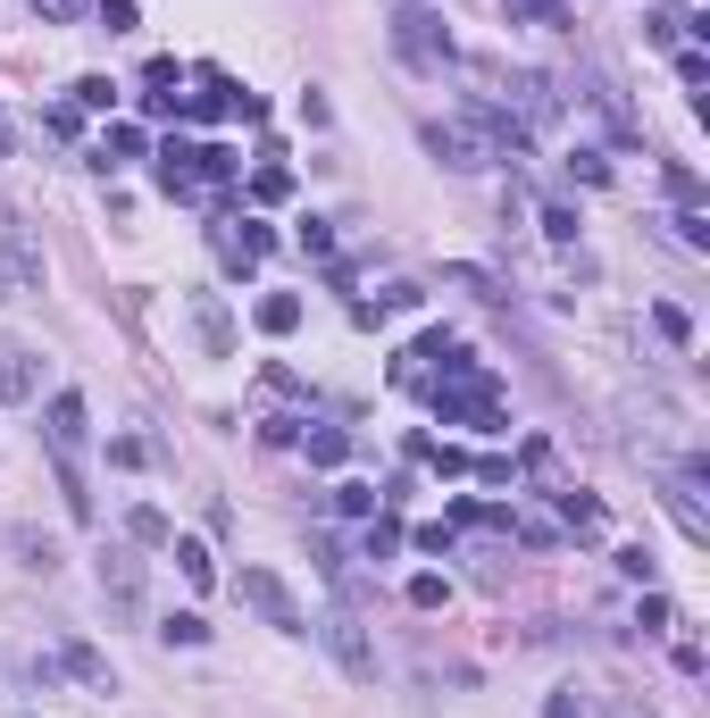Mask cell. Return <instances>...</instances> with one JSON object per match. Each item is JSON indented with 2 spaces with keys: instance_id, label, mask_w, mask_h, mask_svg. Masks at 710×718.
<instances>
[{
  "instance_id": "cell-23",
  "label": "cell",
  "mask_w": 710,
  "mask_h": 718,
  "mask_svg": "<svg viewBox=\"0 0 710 718\" xmlns=\"http://www.w3.org/2000/svg\"><path fill=\"white\" fill-rule=\"evenodd\" d=\"M401 551V518H368V560H393Z\"/></svg>"
},
{
  "instance_id": "cell-19",
  "label": "cell",
  "mask_w": 710,
  "mask_h": 718,
  "mask_svg": "<svg viewBox=\"0 0 710 718\" xmlns=\"http://www.w3.org/2000/svg\"><path fill=\"white\" fill-rule=\"evenodd\" d=\"M568 176H577V184H610V159H602L594 142H577V151H568Z\"/></svg>"
},
{
  "instance_id": "cell-16",
  "label": "cell",
  "mask_w": 710,
  "mask_h": 718,
  "mask_svg": "<svg viewBox=\"0 0 710 718\" xmlns=\"http://www.w3.org/2000/svg\"><path fill=\"white\" fill-rule=\"evenodd\" d=\"M301 326V293H268L260 302V335H293Z\"/></svg>"
},
{
  "instance_id": "cell-24",
  "label": "cell",
  "mask_w": 710,
  "mask_h": 718,
  "mask_svg": "<svg viewBox=\"0 0 710 718\" xmlns=\"http://www.w3.org/2000/svg\"><path fill=\"white\" fill-rule=\"evenodd\" d=\"M159 635H168V643H185V652H192V643H201L209 626H201V610H176V619H159Z\"/></svg>"
},
{
  "instance_id": "cell-22",
  "label": "cell",
  "mask_w": 710,
  "mask_h": 718,
  "mask_svg": "<svg viewBox=\"0 0 710 718\" xmlns=\"http://www.w3.org/2000/svg\"><path fill=\"white\" fill-rule=\"evenodd\" d=\"M126 535H134V543H168V518L143 501V510H126Z\"/></svg>"
},
{
  "instance_id": "cell-34",
  "label": "cell",
  "mask_w": 710,
  "mask_h": 718,
  "mask_svg": "<svg viewBox=\"0 0 710 718\" xmlns=\"http://www.w3.org/2000/svg\"><path fill=\"white\" fill-rule=\"evenodd\" d=\"M301 251H310V260H326V251H335V234H326V218H310V226H301Z\"/></svg>"
},
{
  "instance_id": "cell-12",
  "label": "cell",
  "mask_w": 710,
  "mask_h": 718,
  "mask_svg": "<svg viewBox=\"0 0 710 718\" xmlns=\"http://www.w3.org/2000/svg\"><path fill=\"white\" fill-rule=\"evenodd\" d=\"M192 326H201V342H209V351H234V318H226V302H218V293H201V302H192Z\"/></svg>"
},
{
  "instance_id": "cell-27",
  "label": "cell",
  "mask_w": 710,
  "mask_h": 718,
  "mask_svg": "<svg viewBox=\"0 0 710 718\" xmlns=\"http://www.w3.org/2000/svg\"><path fill=\"white\" fill-rule=\"evenodd\" d=\"M335 501H343V518H376V485H335Z\"/></svg>"
},
{
  "instance_id": "cell-18",
  "label": "cell",
  "mask_w": 710,
  "mask_h": 718,
  "mask_svg": "<svg viewBox=\"0 0 710 718\" xmlns=\"http://www.w3.org/2000/svg\"><path fill=\"white\" fill-rule=\"evenodd\" d=\"M561 527L594 535V527H602V501H594V493H561Z\"/></svg>"
},
{
  "instance_id": "cell-9",
  "label": "cell",
  "mask_w": 710,
  "mask_h": 718,
  "mask_svg": "<svg viewBox=\"0 0 710 718\" xmlns=\"http://www.w3.org/2000/svg\"><path fill=\"white\" fill-rule=\"evenodd\" d=\"M51 668H67V677H75V685H93V694H117V668L101 661V652H93L84 635H67V643H59V661H51Z\"/></svg>"
},
{
  "instance_id": "cell-8",
  "label": "cell",
  "mask_w": 710,
  "mask_h": 718,
  "mask_svg": "<svg viewBox=\"0 0 710 718\" xmlns=\"http://www.w3.org/2000/svg\"><path fill=\"white\" fill-rule=\"evenodd\" d=\"M101 602H109L117 619L143 610V560H134V551H101Z\"/></svg>"
},
{
  "instance_id": "cell-30",
  "label": "cell",
  "mask_w": 710,
  "mask_h": 718,
  "mask_svg": "<svg viewBox=\"0 0 710 718\" xmlns=\"http://www.w3.org/2000/svg\"><path fill=\"white\" fill-rule=\"evenodd\" d=\"M75 101H84V109H117V84L109 76H84V84H75Z\"/></svg>"
},
{
  "instance_id": "cell-14",
  "label": "cell",
  "mask_w": 710,
  "mask_h": 718,
  "mask_svg": "<svg viewBox=\"0 0 710 718\" xmlns=\"http://www.w3.org/2000/svg\"><path fill=\"white\" fill-rule=\"evenodd\" d=\"M168 551H176V568H185V585H209V577H218V560H209L201 535H168Z\"/></svg>"
},
{
  "instance_id": "cell-2",
  "label": "cell",
  "mask_w": 710,
  "mask_h": 718,
  "mask_svg": "<svg viewBox=\"0 0 710 718\" xmlns=\"http://www.w3.org/2000/svg\"><path fill=\"white\" fill-rule=\"evenodd\" d=\"M393 42H401V59H410V67H427V76H435V67H451V34L418 9V0H401V9H393Z\"/></svg>"
},
{
  "instance_id": "cell-20",
  "label": "cell",
  "mask_w": 710,
  "mask_h": 718,
  "mask_svg": "<svg viewBox=\"0 0 710 718\" xmlns=\"http://www.w3.org/2000/svg\"><path fill=\"white\" fill-rule=\"evenodd\" d=\"M134 151H143V134H134V126H109V142L93 151V168H117V159H134Z\"/></svg>"
},
{
  "instance_id": "cell-33",
  "label": "cell",
  "mask_w": 710,
  "mask_h": 718,
  "mask_svg": "<svg viewBox=\"0 0 710 718\" xmlns=\"http://www.w3.org/2000/svg\"><path fill=\"white\" fill-rule=\"evenodd\" d=\"M251 192H260V201H284V192H293V176H284V168H260V176H251Z\"/></svg>"
},
{
  "instance_id": "cell-7",
  "label": "cell",
  "mask_w": 710,
  "mask_h": 718,
  "mask_svg": "<svg viewBox=\"0 0 710 718\" xmlns=\"http://www.w3.org/2000/svg\"><path fill=\"white\" fill-rule=\"evenodd\" d=\"M427 151L443 159V168H493V142L477 126H443V117H435L427 126Z\"/></svg>"
},
{
  "instance_id": "cell-35",
  "label": "cell",
  "mask_w": 710,
  "mask_h": 718,
  "mask_svg": "<svg viewBox=\"0 0 710 718\" xmlns=\"http://www.w3.org/2000/svg\"><path fill=\"white\" fill-rule=\"evenodd\" d=\"M543 718H585V701L577 694H552V701H543Z\"/></svg>"
},
{
  "instance_id": "cell-32",
  "label": "cell",
  "mask_w": 710,
  "mask_h": 718,
  "mask_svg": "<svg viewBox=\"0 0 710 718\" xmlns=\"http://www.w3.org/2000/svg\"><path fill=\"white\" fill-rule=\"evenodd\" d=\"M84 9H93V0H34V18H51V25H75Z\"/></svg>"
},
{
  "instance_id": "cell-3",
  "label": "cell",
  "mask_w": 710,
  "mask_h": 718,
  "mask_svg": "<svg viewBox=\"0 0 710 718\" xmlns=\"http://www.w3.org/2000/svg\"><path fill=\"white\" fill-rule=\"evenodd\" d=\"M319 635H326V652H335V668H343L352 685H376V643H368V626H359L352 610H326Z\"/></svg>"
},
{
  "instance_id": "cell-4",
  "label": "cell",
  "mask_w": 710,
  "mask_h": 718,
  "mask_svg": "<svg viewBox=\"0 0 710 718\" xmlns=\"http://www.w3.org/2000/svg\"><path fill=\"white\" fill-rule=\"evenodd\" d=\"M702 485H710V460H686V468H669V510H677V527L693 535V543H710V501H702Z\"/></svg>"
},
{
  "instance_id": "cell-38",
  "label": "cell",
  "mask_w": 710,
  "mask_h": 718,
  "mask_svg": "<svg viewBox=\"0 0 710 718\" xmlns=\"http://www.w3.org/2000/svg\"><path fill=\"white\" fill-rule=\"evenodd\" d=\"M0 302H9V276H0Z\"/></svg>"
},
{
  "instance_id": "cell-25",
  "label": "cell",
  "mask_w": 710,
  "mask_h": 718,
  "mask_svg": "<svg viewBox=\"0 0 710 718\" xmlns=\"http://www.w3.org/2000/svg\"><path fill=\"white\" fill-rule=\"evenodd\" d=\"M543 234H552V243H577V209H568V201H543Z\"/></svg>"
},
{
  "instance_id": "cell-36",
  "label": "cell",
  "mask_w": 710,
  "mask_h": 718,
  "mask_svg": "<svg viewBox=\"0 0 710 718\" xmlns=\"http://www.w3.org/2000/svg\"><path fill=\"white\" fill-rule=\"evenodd\" d=\"M618 718H652V710H636V701H618Z\"/></svg>"
},
{
  "instance_id": "cell-29",
  "label": "cell",
  "mask_w": 710,
  "mask_h": 718,
  "mask_svg": "<svg viewBox=\"0 0 710 718\" xmlns=\"http://www.w3.org/2000/svg\"><path fill=\"white\" fill-rule=\"evenodd\" d=\"M652 326H660V335H669V342H693V318H686V309H677V302H660V309H652Z\"/></svg>"
},
{
  "instance_id": "cell-13",
  "label": "cell",
  "mask_w": 710,
  "mask_h": 718,
  "mask_svg": "<svg viewBox=\"0 0 710 718\" xmlns=\"http://www.w3.org/2000/svg\"><path fill=\"white\" fill-rule=\"evenodd\" d=\"M443 284H460V293H477V302H510V284L493 276V267H468V260H451Z\"/></svg>"
},
{
  "instance_id": "cell-26",
  "label": "cell",
  "mask_w": 710,
  "mask_h": 718,
  "mask_svg": "<svg viewBox=\"0 0 710 718\" xmlns=\"http://www.w3.org/2000/svg\"><path fill=\"white\" fill-rule=\"evenodd\" d=\"M93 18L109 25V34H134V18H143V9H134V0H93Z\"/></svg>"
},
{
  "instance_id": "cell-10",
  "label": "cell",
  "mask_w": 710,
  "mask_h": 718,
  "mask_svg": "<svg viewBox=\"0 0 710 718\" xmlns=\"http://www.w3.org/2000/svg\"><path fill=\"white\" fill-rule=\"evenodd\" d=\"M34 393H42V359L9 342V351H0V401H34Z\"/></svg>"
},
{
  "instance_id": "cell-15",
  "label": "cell",
  "mask_w": 710,
  "mask_h": 718,
  "mask_svg": "<svg viewBox=\"0 0 710 718\" xmlns=\"http://www.w3.org/2000/svg\"><path fill=\"white\" fill-rule=\"evenodd\" d=\"M310 460H319V468H343V460H352V435H343V426H310Z\"/></svg>"
},
{
  "instance_id": "cell-31",
  "label": "cell",
  "mask_w": 710,
  "mask_h": 718,
  "mask_svg": "<svg viewBox=\"0 0 710 718\" xmlns=\"http://www.w3.org/2000/svg\"><path fill=\"white\" fill-rule=\"evenodd\" d=\"M410 602H418V610H443L451 585H443V577H410Z\"/></svg>"
},
{
  "instance_id": "cell-28",
  "label": "cell",
  "mask_w": 710,
  "mask_h": 718,
  "mask_svg": "<svg viewBox=\"0 0 710 718\" xmlns=\"http://www.w3.org/2000/svg\"><path fill=\"white\" fill-rule=\"evenodd\" d=\"M510 18H535V25H568L561 0H510Z\"/></svg>"
},
{
  "instance_id": "cell-11",
  "label": "cell",
  "mask_w": 710,
  "mask_h": 718,
  "mask_svg": "<svg viewBox=\"0 0 710 718\" xmlns=\"http://www.w3.org/2000/svg\"><path fill=\"white\" fill-rule=\"evenodd\" d=\"M510 101H519V126H526V117L543 126V117L561 109V93H552V76H535V67H526V76H510Z\"/></svg>"
},
{
  "instance_id": "cell-6",
  "label": "cell",
  "mask_w": 710,
  "mask_h": 718,
  "mask_svg": "<svg viewBox=\"0 0 710 718\" xmlns=\"http://www.w3.org/2000/svg\"><path fill=\"white\" fill-rule=\"evenodd\" d=\"M0 260H9L18 284H42V243H34V226H25L18 201H0Z\"/></svg>"
},
{
  "instance_id": "cell-21",
  "label": "cell",
  "mask_w": 710,
  "mask_h": 718,
  "mask_svg": "<svg viewBox=\"0 0 710 718\" xmlns=\"http://www.w3.org/2000/svg\"><path fill=\"white\" fill-rule=\"evenodd\" d=\"M669 226H677V243H686V251H710V218H702V209H677Z\"/></svg>"
},
{
  "instance_id": "cell-5",
  "label": "cell",
  "mask_w": 710,
  "mask_h": 718,
  "mask_svg": "<svg viewBox=\"0 0 710 718\" xmlns=\"http://www.w3.org/2000/svg\"><path fill=\"white\" fill-rule=\"evenodd\" d=\"M84 435H93L84 393H51V410H42V443H51V460H75V452H84Z\"/></svg>"
},
{
  "instance_id": "cell-1",
  "label": "cell",
  "mask_w": 710,
  "mask_h": 718,
  "mask_svg": "<svg viewBox=\"0 0 710 718\" xmlns=\"http://www.w3.org/2000/svg\"><path fill=\"white\" fill-rule=\"evenodd\" d=\"M234 593H243V602L260 610V619L276 626V635H310V610H301L293 593H284V577H276V568H243V577H234Z\"/></svg>"
},
{
  "instance_id": "cell-37",
  "label": "cell",
  "mask_w": 710,
  "mask_h": 718,
  "mask_svg": "<svg viewBox=\"0 0 710 718\" xmlns=\"http://www.w3.org/2000/svg\"><path fill=\"white\" fill-rule=\"evenodd\" d=\"M0 151H9V117H0Z\"/></svg>"
},
{
  "instance_id": "cell-17",
  "label": "cell",
  "mask_w": 710,
  "mask_h": 718,
  "mask_svg": "<svg viewBox=\"0 0 710 718\" xmlns=\"http://www.w3.org/2000/svg\"><path fill=\"white\" fill-rule=\"evenodd\" d=\"M9 543L25 551V568H34V577H51V568H59V543H51V535H34V527H9Z\"/></svg>"
}]
</instances>
